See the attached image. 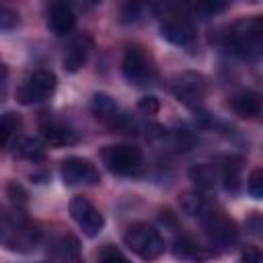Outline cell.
<instances>
[{
    "label": "cell",
    "instance_id": "obj_1",
    "mask_svg": "<svg viewBox=\"0 0 263 263\" xmlns=\"http://www.w3.org/2000/svg\"><path fill=\"white\" fill-rule=\"evenodd\" d=\"M41 240V230L21 210H8L0 205V245L10 251L27 253Z\"/></svg>",
    "mask_w": 263,
    "mask_h": 263
},
{
    "label": "cell",
    "instance_id": "obj_2",
    "mask_svg": "<svg viewBox=\"0 0 263 263\" xmlns=\"http://www.w3.org/2000/svg\"><path fill=\"white\" fill-rule=\"evenodd\" d=\"M224 47L242 60L257 58L263 47V18L249 16L234 21L224 33Z\"/></svg>",
    "mask_w": 263,
    "mask_h": 263
},
{
    "label": "cell",
    "instance_id": "obj_3",
    "mask_svg": "<svg viewBox=\"0 0 263 263\" xmlns=\"http://www.w3.org/2000/svg\"><path fill=\"white\" fill-rule=\"evenodd\" d=\"M123 242L132 253L146 261L158 259L164 253V238L160 236V232L142 222L127 228V232L123 234Z\"/></svg>",
    "mask_w": 263,
    "mask_h": 263
},
{
    "label": "cell",
    "instance_id": "obj_4",
    "mask_svg": "<svg viewBox=\"0 0 263 263\" xmlns=\"http://www.w3.org/2000/svg\"><path fill=\"white\" fill-rule=\"evenodd\" d=\"M101 158L113 175H134L142 166V150L132 144L105 146Z\"/></svg>",
    "mask_w": 263,
    "mask_h": 263
},
{
    "label": "cell",
    "instance_id": "obj_5",
    "mask_svg": "<svg viewBox=\"0 0 263 263\" xmlns=\"http://www.w3.org/2000/svg\"><path fill=\"white\" fill-rule=\"evenodd\" d=\"M55 84H58V80H55V74L53 72H49V70H35L18 86L16 99L23 105L43 103V101H47L53 95Z\"/></svg>",
    "mask_w": 263,
    "mask_h": 263
},
{
    "label": "cell",
    "instance_id": "obj_6",
    "mask_svg": "<svg viewBox=\"0 0 263 263\" xmlns=\"http://www.w3.org/2000/svg\"><path fill=\"white\" fill-rule=\"evenodd\" d=\"M123 78L134 86H144L154 78V66L140 45H129L121 60Z\"/></svg>",
    "mask_w": 263,
    "mask_h": 263
},
{
    "label": "cell",
    "instance_id": "obj_7",
    "mask_svg": "<svg viewBox=\"0 0 263 263\" xmlns=\"http://www.w3.org/2000/svg\"><path fill=\"white\" fill-rule=\"evenodd\" d=\"M171 88L183 105L197 107L208 95V80L199 72H189L187 70V72H181L173 78Z\"/></svg>",
    "mask_w": 263,
    "mask_h": 263
},
{
    "label": "cell",
    "instance_id": "obj_8",
    "mask_svg": "<svg viewBox=\"0 0 263 263\" xmlns=\"http://www.w3.org/2000/svg\"><path fill=\"white\" fill-rule=\"evenodd\" d=\"M203 228H205V234H208V240L216 247H230L236 242L238 238V228H236V222L232 218H228L226 214L222 212H214L210 210L203 218Z\"/></svg>",
    "mask_w": 263,
    "mask_h": 263
},
{
    "label": "cell",
    "instance_id": "obj_9",
    "mask_svg": "<svg viewBox=\"0 0 263 263\" xmlns=\"http://www.w3.org/2000/svg\"><path fill=\"white\" fill-rule=\"evenodd\" d=\"M60 175H62V181L70 187L74 185H97L101 183V175L97 171V166L86 160V158H80V156H70L62 162V168H60Z\"/></svg>",
    "mask_w": 263,
    "mask_h": 263
},
{
    "label": "cell",
    "instance_id": "obj_10",
    "mask_svg": "<svg viewBox=\"0 0 263 263\" xmlns=\"http://www.w3.org/2000/svg\"><path fill=\"white\" fill-rule=\"evenodd\" d=\"M160 35L175 45H189L195 39V27L185 14L168 10L160 23Z\"/></svg>",
    "mask_w": 263,
    "mask_h": 263
},
{
    "label": "cell",
    "instance_id": "obj_11",
    "mask_svg": "<svg viewBox=\"0 0 263 263\" xmlns=\"http://www.w3.org/2000/svg\"><path fill=\"white\" fill-rule=\"evenodd\" d=\"M70 216L82 228V232L86 236H90V238L97 236L103 230V226H105L103 214L86 197H74L70 201Z\"/></svg>",
    "mask_w": 263,
    "mask_h": 263
},
{
    "label": "cell",
    "instance_id": "obj_12",
    "mask_svg": "<svg viewBox=\"0 0 263 263\" xmlns=\"http://www.w3.org/2000/svg\"><path fill=\"white\" fill-rule=\"evenodd\" d=\"M39 129H41L43 140L47 144H51V146H70V144H76V140H78L76 132L68 123H64V121H60L55 117L41 119Z\"/></svg>",
    "mask_w": 263,
    "mask_h": 263
},
{
    "label": "cell",
    "instance_id": "obj_13",
    "mask_svg": "<svg viewBox=\"0 0 263 263\" xmlns=\"http://www.w3.org/2000/svg\"><path fill=\"white\" fill-rule=\"evenodd\" d=\"M90 111H92V115H95L97 119L109 123L111 127H119V123H121L123 117H125V115L119 111L115 99H113L111 95H107V92H97V95L92 97V101H90Z\"/></svg>",
    "mask_w": 263,
    "mask_h": 263
},
{
    "label": "cell",
    "instance_id": "obj_14",
    "mask_svg": "<svg viewBox=\"0 0 263 263\" xmlns=\"http://www.w3.org/2000/svg\"><path fill=\"white\" fill-rule=\"evenodd\" d=\"M47 23H49V27H51V31H53L55 35H68V33H72L74 27H76V14H74V10H72L68 4L55 2V4H51V8H49Z\"/></svg>",
    "mask_w": 263,
    "mask_h": 263
},
{
    "label": "cell",
    "instance_id": "obj_15",
    "mask_svg": "<svg viewBox=\"0 0 263 263\" xmlns=\"http://www.w3.org/2000/svg\"><path fill=\"white\" fill-rule=\"evenodd\" d=\"M230 105H232V111L245 119H253V117L261 115V95L257 90L247 88V90L236 92L232 97Z\"/></svg>",
    "mask_w": 263,
    "mask_h": 263
},
{
    "label": "cell",
    "instance_id": "obj_16",
    "mask_svg": "<svg viewBox=\"0 0 263 263\" xmlns=\"http://www.w3.org/2000/svg\"><path fill=\"white\" fill-rule=\"evenodd\" d=\"M53 263H80V245L72 234L60 236L51 247Z\"/></svg>",
    "mask_w": 263,
    "mask_h": 263
},
{
    "label": "cell",
    "instance_id": "obj_17",
    "mask_svg": "<svg viewBox=\"0 0 263 263\" xmlns=\"http://www.w3.org/2000/svg\"><path fill=\"white\" fill-rule=\"evenodd\" d=\"M88 51H90V43H88L86 39L74 41V43L68 47L66 55H64V68H66L68 72H78V70L84 66V62H86V58H88Z\"/></svg>",
    "mask_w": 263,
    "mask_h": 263
},
{
    "label": "cell",
    "instance_id": "obj_18",
    "mask_svg": "<svg viewBox=\"0 0 263 263\" xmlns=\"http://www.w3.org/2000/svg\"><path fill=\"white\" fill-rule=\"evenodd\" d=\"M14 156L18 158H25V160H41L45 156V150H43V144L35 138H27V136H21L14 140Z\"/></svg>",
    "mask_w": 263,
    "mask_h": 263
},
{
    "label": "cell",
    "instance_id": "obj_19",
    "mask_svg": "<svg viewBox=\"0 0 263 263\" xmlns=\"http://www.w3.org/2000/svg\"><path fill=\"white\" fill-rule=\"evenodd\" d=\"M181 210L187 214V216H195V218H203L212 208L208 203V199L197 193V191H189V193H183L181 195Z\"/></svg>",
    "mask_w": 263,
    "mask_h": 263
},
{
    "label": "cell",
    "instance_id": "obj_20",
    "mask_svg": "<svg viewBox=\"0 0 263 263\" xmlns=\"http://www.w3.org/2000/svg\"><path fill=\"white\" fill-rule=\"evenodd\" d=\"M240 158L236 156H228L222 164V181H224V187L228 191H236L240 187Z\"/></svg>",
    "mask_w": 263,
    "mask_h": 263
},
{
    "label": "cell",
    "instance_id": "obj_21",
    "mask_svg": "<svg viewBox=\"0 0 263 263\" xmlns=\"http://www.w3.org/2000/svg\"><path fill=\"white\" fill-rule=\"evenodd\" d=\"M173 251H175V255H177L179 259H185V261H199V259H203L201 247H199L195 240H191L189 236L177 238Z\"/></svg>",
    "mask_w": 263,
    "mask_h": 263
},
{
    "label": "cell",
    "instance_id": "obj_22",
    "mask_svg": "<svg viewBox=\"0 0 263 263\" xmlns=\"http://www.w3.org/2000/svg\"><path fill=\"white\" fill-rule=\"evenodd\" d=\"M189 177H191V181H193L197 187L210 189V187H214V183H216V168H214L212 164L199 162V164H193V166L189 168Z\"/></svg>",
    "mask_w": 263,
    "mask_h": 263
},
{
    "label": "cell",
    "instance_id": "obj_23",
    "mask_svg": "<svg viewBox=\"0 0 263 263\" xmlns=\"http://www.w3.org/2000/svg\"><path fill=\"white\" fill-rule=\"evenodd\" d=\"M18 127V115L16 113H4L0 115V148L8 144L14 129Z\"/></svg>",
    "mask_w": 263,
    "mask_h": 263
},
{
    "label": "cell",
    "instance_id": "obj_24",
    "mask_svg": "<svg viewBox=\"0 0 263 263\" xmlns=\"http://www.w3.org/2000/svg\"><path fill=\"white\" fill-rule=\"evenodd\" d=\"M97 263H132V261H129L117 247L105 245V247L101 249L99 257H97Z\"/></svg>",
    "mask_w": 263,
    "mask_h": 263
},
{
    "label": "cell",
    "instance_id": "obj_25",
    "mask_svg": "<svg viewBox=\"0 0 263 263\" xmlns=\"http://www.w3.org/2000/svg\"><path fill=\"white\" fill-rule=\"evenodd\" d=\"M6 193H8V197H10L12 205H14V210H21V212H23V210L27 208V203H29V199H27V191H25L18 183H8Z\"/></svg>",
    "mask_w": 263,
    "mask_h": 263
},
{
    "label": "cell",
    "instance_id": "obj_26",
    "mask_svg": "<svg viewBox=\"0 0 263 263\" xmlns=\"http://www.w3.org/2000/svg\"><path fill=\"white\" fill-rule=\"evenodd\" d=\"M249 193L255 197V199H261L263 197V171L261 168H255L249 177Z\"/></svg>",
    "mask_w": 263,
    "mask_h": 263
},
{
    "label": "cell",
    "instance_id": "obj_27",
    "mask_svg": "<svg viewBox=\"0 0 263 263\" xmlns=\"http://www.w3.org/2000/svg\"><path fill=\"white\" fill-rule=\"evenodd\" d=\"M224 8H226V4H222V2H197V4L193 6V10L201 14V18L214 16L216 12H222Z\"/></svg>",
    "mask_w": 263,
    "mask_h": 263
},
{
    "label": "cell",
    "instance_id": "obj_28",
    "mask_svg": "<svg viewBox=\"0 0 263 263\" xmlns=\"http://www.w3.org/2000/svg\"><path fill=\"white\" fill-rule=\"evenodd\" d=\"M138 109L144 113V115H156L158 113V109H160V103H158V99L156 97H144V99H140V103H138Z\"/></svg>",
    "mask_w": 263,
    "mask_h": 263
},
{
    "label": "cell",
    "instance_id": "obj_29",
    "mask_svg": "<svg viewBox=\"0 0 263 263\" xmlns=\"http://www.w3.org/2000/svg\"><path fill=\"white\" fill-rule=\"evenodd\" d=\"M16 23H18L16 12L6 6H0V29H12Z\"/></svg>",
    "mask_w": 263,
    "mask_h": 263
},
{
    "label": "cell",
    "instance_id": "obj_30",
    "mask_svg": "<svg viewBox=\"0 0 263 263\" xmlns=\"http://www.w3.org/2000/svg\"><path fill=\"white\" fill-rule=\"evenodd\" d=\"M240 263H261V251L259 247H247L240 255Z\"/></svg>",
    "mask_w": 263,
    "mask_h": 263
},
{
    "label": "cell",
    "instance_id": "obj_31",
    "mask_svg": "<svg viewBox=\"0 0 263 263\" xmlns=\"http://www.w3.org/2000/svg\"><path fill=\"white\" fill-rule=\"evenodd\" d=\"M6 82H8V70H6L4 64H0V101L6 92Z\"/></svg>",
    "mask_w": 263,
    "mask_h": 263
}]
</instances>
